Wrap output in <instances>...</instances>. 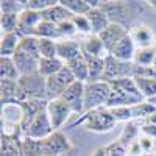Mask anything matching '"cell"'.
I'll return each instance as SVG.
<instances>
[{
    "instance_id": "cell-41",
    "label": "cell",
    "mask_w": 156,
    "mask_h": 156,
    "mask_svg": "<svg viewBox=\"0 0 156 156\" xmlns=\"http://www.w3.org/2000/svg\"><path fill=\"white\" fill-rule=\"evenodd\" d=\"M56 27H58V36H59V41H62V39H70V37L78 31L72 20H66V22H62V23L56 25Z\"/></svg>"
},
{
    "instance_id": "cell-50",
    "label": "cell",
    "mask_w": 156,
    "mask_h": 156,
    "mask_svg": "<svg viewBox=\"0 0 156 156\" xmlns=\"http://www.w3.org/2000/svg\"><path fill=\"white\" fill-rule=\"evenodd\" d=\"M142 156H156V154H154V153H144Z\"/></svg>"
},
{
    "instance_id": "cell-51",
    "label": "cell",
    "mask_w": 156,
    "mask_h": 156,
    "mask_svg": "<svg viewBox=\"0 0 156 156\" xmlns=\"http://www.w3.org/2000/svg\"><path fill=\"white\" fill-rule=\"evenodd\" d=\"M61 156H73V154H72V151H70V153H66V154H61Z\"/></svg>"
},
{
    "instance_id": "cell-9",
    "label": "cell",
    "mask_w": 156,
    "mask_h": 156,
    "mask_svg": "<svg viewBox=\"0 0 156 156\" xmlns=\"http://www.w3.org/2000/svg\"><path fill=\"white\" fill-rule=\"evenodd\" d=\"M84 87L86 83L81 81H75L67 87V90L61 95V98L69 105L73 114L83 115L84 114Z\"/></svg>"
},
{
    "instance_id": "cell-53",
    "label": "cell",
    "mask_w": 156,
    "mask_h": 156,
    "mask_svg": "<svg viewBox=\"0 0 156 156\" xmlns=\"http://www.w3.org/2000/svg\"><path fill=\"white\" fill-rule=\"evenodd\" d=\"M154 48H156V45H154Z\"/></svg>"
},
{
    "instance_id": "cell-5",
    "label": "cell",
    "mask_w": 156,
    "mask_h": 156,
    "mask_svg": "<svg viewBox=\"0 0 156 156\" xmlns=\"http://www.w3.org/2000/svg\"><path fill=\"white\" fill-rule=\"evenodd\" d=\"M75 81H76L75 76L67 66H64L58 73L48 76L47 78V97H48V100L61 98V95L67 90V87L70 84H73Z\"/></svg>"
},
{
    "instance_id": "cell-23",
    "label": "cell",
    "mask_w": 156,
    "mask_h": 156,
    "mask_svg": "<svg viewBox=\"0 0 156 156\" xmlns=\"http://www.w3.org/2000/svg\"><path fill=\"white\" fill-rule=\"evenodd\" d=\"M81 53L90 55V56H100V58H105L108 55L101 39L97 34H90L87 39H84L81 42Z\"/></svg>"
},
{
    "instance_id": "cell-37",
    "label": "cell",
    "mask_w": 156,
    "mask_h": 156,
    "mask_svg": "<svg viewBox=\"0 0 156 156\" xmlns=\"http://www.w3.org/2000/svg\"><path fill=\"white\" fill-rule=\"evenodd\" d=\"M0 9H2V14H20L25 6L22 0H2Z\"/></svg>"
},
{
    "instance_id": "cell-38",
    "label": "cell",
    "mask_w": 156,
    "mask_h": 156,
    "mask_svg": "<svg viewBox=\"0 0 156 156\" xmlns=\"http://www.w3.org/2000/svg\"><path fill=\"white\" fill-rule=\"evenodd\" d=\"M39 55L41 58H56V41L39 39Z\"/></svg>"
},
{
    "instance_id": "cell-14",
    "label": "cell",
    "mask_w": 156,
    "mask_h": 156,
    "mask_svg": "<svg viewBox=\"0 0 156 156\" xmlns=\"http://www.w3.org/2000/svg\"><path fill=\"white\" fill-rule=\"evenodd\" d=\"M128 33H129V30L125 27V25H120V23H109L108 28H105V30L98 34V37L101 39L103 45H105L106 53H109V51L112 50V47L119 42L123 36H126Z\"/></svg>"
},
{
    "instance_id": "cell-35",
    "label": "cell",
    "mask_w": 156,
    "mask_h": 156,
    "mask_svg": "<svg viewBox=\"0 0 156 156\" xmlns=\"http://www.w3.org/2000/svg\"><path fill=\"white\" fill-rule=\"evenodd\" d=\"M112 86H117L119 89H122V90H125L126 94H129V95H133V97H136V98H139V100H142V101H145V98L142 97V94H140V90H139V87H137V84H136V80L133 76H129V78H123V80H119V81H114V83H111Z\"/></svg>"
},
{
    "instance_id": "cell-21",
    "label": "cell",
    "mask_w": 156,
    "mask_h": 156,
    "mask_svg": "<svg viewBox=\"0 0 156 156\" xmlns=\"http://www.w3.org/2000/svg\"><path fill=\"white\" fill-rule=\"evenodd\" d=\"M89 23H90V28H92V34H100L105 28H108V25L111 23L109 17L106 16V12L103 11L101 8H92L87 14H86Z\"/></svg>"
},
{
    "instance_id": "cell-6",
    "label": "cell",
    "mask_w": 156,
    "mask_h": 156,
    "mask_svg": "<svg viewBox=\"0 0 156 156\" xmlns=\"http://www.w3.org/2000/svg\"><path fill=\"white\" fill-rule=\"evenodd\" d=\"M70 114H73L72 109L69 108V105L62 98L48 100V103H47V115H48L51 125H53L55 131H61V128L66 125Z\"/></svg>"
},
{
    "instance_id": "cell-12",
    "label": "cell",
    "mask_w": 156,
    "mask_h": 156,
    "mask_svg": "<svg viewBox=\"0 0 156 156\" xmlns=\"http://www.w3.org/2000/svg\"><path fill=\"white\" fill-rule=\"evenodd\" d=\"M136 50H137V47H136V44L133 41V37L129 36V33H128L126 36H123L120 41L112 47V50L109 51L108 55L114 56L115 59L125 61V62H133Z\"/></svg>"
},
{
    "instance_id": "cell-49",
    "label": "cell",
    "mask_w": 156,
    "mask_h": 156,
    "mask_svg": "<svg viewBox=\"0 0 156 156\" xmlns=\"http://www.w3.org/2000/svg\"><path fill=\"white\" fill-rule=\"evenodd\" d=\"M148 5H150V8L156 12V0H150V2H148Z\"/></svg>"
},
{
    "instance_id": "cell-48",
    "label": "cell",
    "mask_w": 156,
    "mask_h": 156,
    "mask_svg": "<svg viewBox=\"0 0 156 156\" xmlns=\"http://www.w3.org/2000/svg\"><path fill=\"white\" fill-rule=\"evenodd\" d=\"M144 122H150V123H154V125H156V112H154V114H151V115L148 117V119H147V120H144Z\"/></svg>"
},
{
    "instance_id": "cell-30",
    "label": "cell",
    "mask_w": 156,
    "mask_h": 156,
    "mask_svg": "<svg viewBox=\"0 0 156 156\" xmlns=\"http://www.w3.org/2000/svg\"><path fill=\"white\" fill-rule=\"evenodd\" d=\"M22 154L23 156H45L42 140L22 137Z\"/></svg>"
},
{
    "instance_id": "cell-44",
    "label": "cell",
    "mask_w": 156,
    "mask_h": 156,
    "mask_svg": "<svg viewBox=\"0 0 156 156\" xmlns=\"http://www.w3.org/2000/svg\"><path fill=\"white\" fill-rule=\"evenodd\" d=\"M72 22L80 33H90L92 34V28H90V23H89L86 16H73Z\"/></svg>"
},
{
    "instance_id": "cell-31",
    "label": "cell",
    "mask_w": 156,
    "mask_h": 156,
    "mask_svg": "<svg viewBox=\"0 0 156 156\" xmlns=\"http://www.w3.org/2000/svg\"><path fill=\"white\" fill-rule=\"evenodd\" d=\"M59 3L67 8L73 16H86L92 9L87 0H59Z\"/></svg>"
},
{
    "instance_id": "cell-46",
    "label": "cell",
    "mask_w": 156,
    "mask_h": 156,
    "mask_svg": "<svg viewBox=\"0 0 156 156\" xmlns=\"http://www.w3.org/2000/svg\"><path fill=\"white\" fill-rule=\"evenodd\" d=\"M137 140H139V144H140L142 151H144V153H151V150H153V139H150V137L142 134V137L137 139Z\"/></svg>"
},
{
    "instance_id": "cell-25",
    "label": "cell",
    "mask_w": 156,
    "mask_h": 156,
    "mask_svg": "<svg viewBox=\"0 0 156 156\" xmlns=\"http://www.w3.org/2000/svg\"><path fill=\"white\" fill-rule=\"evenodd\" d=\"M87 67H89V81L87 83H97L101 81L103 73H105V58L100 56H90V55H84Z\"/></svg>"
},
{
    "instance_id": "cell-27",
    "label": "cell",
    "mask_w": 156,
    "mask_h": 156,
    "mask_svg": "<svg viewBox=\"0 0 156 156\" xmlns=\"http://www.w3.org/2000/svg\"><path fill=\"white\" fill-rule=\"evenodd\" d=\"M20 42V36L17 31L14 33H5L2 36V42H0V56H8L12 58V55L17 51Z\"/></svg>"
},
{
    "instance_id": "cell-13",
    "label": "cell",
    "mask_w": 156,
    "mask_h": 156,
    "mask_svg": "<svg viewBox=\"0 0 156 156\" xmlns=\"http://www.w3.org/2000/svg\"><path fill=\"white\" fill-rule=\"evenodd\" d=\"M12 59H14V64H16L20 76L36 73L39 70V61H41V56H36V55L27 53V51L17 50L16 53L12 55Z\"/></svg>"
},
{
    "instance_id": "cell-20",
    "label": "cell",
    "mask_w": 156,
    "mask_h": 156,
    "mask_svg": "<svg viewBox=\"0 0 156 156\" xmlns=\"http://www.w3.org/2000/svg\"><path fill=\"white\" fill-rule=\"evenodd\" d=\"M0 98L2 106L19 101V84L16 80H0Z\"/></svg>"
},
{
    "instance_id": "cell-26",
    "label": "cell",
    "mask_w": 156,
    "mask_h": 156,
    "mask_svg": "<svg viewBox=\"0 0 156 156\" xmlns=\"http://www.w3.org/2000/svg\"><path fill=\"white\" fill-rule=\"evenodd\" d=\"M66 66L70 69V72L73 73L76 81H81V83L89 81V67H87V62H86V58L83 56V53L78 58L69 61Z\"/></svg>"
},
{
    "instance_id": "cell-45",
    "label": "cell",
    "mask_w": 156,
    "mask_h": 156,
    "mask_svg": "<svg viewBox=\"0 0 156 156\" xmlns=\"http://www.w3.org/2000/svg\"><path fill=\"white\" fill-rule=\"evenodd\" d=\"M140 133L150 139H153V140H156V125L150 123V122H144L140 125Z\"/></svg>"
},
{
    "instance_id": "cell-32",
    "label": "cell",
    "mask_w": 156,
    "mask_h": 156,
    "mask_svg": "<svg viewBox=\"0 0 156 156\" xmlns=\"http://www.w3.org/2000/svg\"><path fill=\"white\" fill-rule=\"evenodd\" d=\"M34 37L37 39H53V41H59L58 36V27L55 23H50L42 20L37 25V28L34 30Z\"/></svg>"
},
{
    "instance_id": "cell-8",
    "label": "cell",
    "mask_w": 156,
    "mask_h": 156,
    "mask_svg": "<svg viewBox=\"0 0 156 156\" xmlns=\"http://www.w3.org/2000/svg\"><path fill=\"white\" fill-rule=\"evenodd\" d=\"M42 144H44V154L45 156H61V154L73 151V147L70 144L69 137L62 131H55L47 139H44Z\"/></svg>"
},
{
    "instance_id": "cell-43",
    "label": "cell",
    "mask_w": 156,
    "mask_h": 156,
    "mask_svg": "<svg viewBox=\"0 0 156 156\" xmlns=\"http://www.w3.org/2000/svg\"><path fill=\"white\" fill-rule=\"evenodd\" d=\"M106 156H128V148L122 145L119 140H114L111 144L105 145Z\"/></svg>"
},
{
    "instance_id": "cell-24",
    "label": "cell",
    "mask_w": 156,
    "mask_h": 156,
    "mask_svg": "<svg viewBox=\"0 0 156 156\" xmlns=\"http://www.w3.org/2000/svg\"><path fill=\"white\" fill-rule=\"evenodd\" d=\"M140 125L139 120H131V122H126L123 129H122V133L119 136V140L122 145H125L126 148H129L134 142L139 139V133H140Z\"/></svg>"
},
{
    "instance_id": "cell-3",
    "label": "cell",
    "mask_w": 156,
    "mask_h": 156,
    "mask_svg": "<svg viewBox=\"0 0 156 156\" xmlns=\"http://www.w3.org/2000/svg\"><path fill=\"white\" fill-rule=\"evenodd\" d=\"M111 92V84L106 81H97V83H86L84 87V114L106 106L108 98Z\"/></svg>"
},
{
    "instance_id": "cell-17",
    "label": "cell",
    "mask_w": 156,
    "mask_h": 156,
    "mask_svg": "<svg viewBox=\"0 0 156 156\" xmlns=\"http://www.w3.org/2000/svg\"><path fill=\"white\" fill-rule=\"evenodd\" d=\"M137 103H142V100L129 95V94L125 92V90L111 84V92H109L106 108L111 109V108H120V106H133V105H137Z\"/></svg>"
},
{
    "instance_id": "cell-4",
    "label": "cell",
    "mask_w": 156,
    "mask_h": 156,
    "mask_svg": "<svg viewBox=\"0 0 156 156\" xmlns=\"http://www.w3.org/2000/svg\"><path fill=\"white\" fill-rule=\"evenodd\" d=\"M133 69H134L133 62H125L120 59H115L111 55H106L105 56V73H103L101 81H106L111 84L114 81L123 80V78H129V76H133Z\"/></svg>"
},
{
    "instance_id": "cell-33",
    "label": "cell",
    "mask_w": 156,
    "mask_h": 156,
    "mask_svg": "<svg viewBox=\"0 0 156 156\" xmlns=\"http://www.w3.org/2000/svg\"><path fill=\"white\" fill-rule=\"evenodd\" d=\"M156 59V48L148 47V48H137L133 62L136 66H153Z\"/></svg>"
},
{
    "instance_id": "cell-28",
    "label": "cell",
    "mask_w": 156,
    "mask_h": 156,
    "mask_svg": "<svg viewBox=\"0 0 156 156\" xmlns=\"http://www.w3.org/2000/svg\"><path fill=\"white\" fill-rule=\"evenodd\" d=\"M64 66H66V62L61 61L58 56L56 58H41L39 61V73H41L44 78H48L51 75L58 73Z\"/></svg>"
},
{
    "instance_id": "cell-47",
    "label": "cell",
    "mask_w": 156,
    "mask_h": 156,
    "mask_svg": "<svg viewBox=\"0 0 156 156\" xmlns=\"http://www.w3.org/2000/svg\"><path fill=\"white\" fill-rule=\"evenodd\" d=\"M90 156H106V151H105V147H101V148H97Z\"/></svg>"
},
{
    "instance_id": "cell-36",
    "label": "cell",
    "mask_w": 156,
    "mask_h": 156,
    "mask_svg": "<svg viewBox=\"0 0 156 156\" xmlns=\"http://www.w3.org/2000/svg\"><path fill=\"white\" fill-rule=\"evenodd\" d=\"M17 50L27 51V53H31V55H36V56H41V55H39V39L34 37V36L20 37V42H19Z\"/></svg>"
},
{
    "instance_id": "cell-16",
    "label": "cell",
    "mask_w": 156,
    "mask_h": 156,
    "mask_svg": "<svg viewBox=\"0 0 156 156\" xmlns=\"http://www.w3.org/2000/svg\"><path fill=\"white\" fill-rule=\"evenodd\" d=\"M100 8L106 12V16L109 17L111 23L125 25L128 8H129L128 2H103Z\"/></svg>"
},
{
    "instance_id": "cell-34",
    "label": "cell",
    "mask_w": 156,
    "mask_h": 156,
    "mask_svg": "<svg viewBox=\"0 0 156 156\" xmlns=\"http://www.w3.org/2000/svg\"><path fill=\"white\" fill-rule=\"evenodd\" d=\"M136 80V84L140 90L142 97H144L147 101L156 98V80H148V78H136L133 76Z\"/></svg>"
},
{
    "instance_id": "cell-1",
    "label": "cell",
    "mask_w": 156,
    "mask_h": 156,
    "mask_svg": "<svg viewBox=\"0 0 156 156\" xmlns=\"http://www.w3.org/2000/svg\"><path fill=\"white\" fill-rule=\"evenodd\" d=\"M83 123L86 126L87 131H92V133H108L115 126V119L114 115L111 114V109L106 106H101L97 109H92L86 114H83L76 122H73L70 125V128L76 126Z\"/></svg>"
},
{
    "instance_id": "cell-10",
    "label": "cell",
    "mask_w": 156,
    "mask_h": 156,
    "mask_svg": "<svg viewBox=\"0 0 156 156\" xmlns=\"http://www.w3.org/2000/svg\"><path fill=\"white\" fill-rule=\"evenodd\" d=\"M47 100H25V101H17V105L22 111V122H20V128L22 133L27 129V126L33 122V119L36 115H39L41 112H44L47 109Z\"/></svg>"
},
{
    "instance_id": "cell-11",
    "label": "cell",
    "mask_w": 156,
    "mask_h": 156,
    "mask_svg": "<svg viewBox=\"0 0 156 156\" xmlns=\"http://www.w3.org/2000/svg\"><path fill=\"white\" fill-rule=\"evenodd\" d=\"M42 22L41 12L33 11V9H23L19 14V25H17V33L20 37L25 36H34V30L37 25Z\"/></svg>"
},
{
    "instance_id": "cell-15",
    "label": "cell",
    "mask_w": 156,
    "mask_h": 156,
    "mask_svg": "<svg viewBox=\"0 0 156 156\" xmlns=\"http://www.w3.org/2000/svg\"><path fill=\"white\" fill-rule=\"evenodd\" d=\"M129 36L133 37V41H134L137 48H148V47L156 45L154 33L148 25H144V23L136 25V27H133L129 30Z\"/></svg>"
},
{
    "instance_id": "cell-42",
    "label": "cell",
    "mask_w": 156,
    "mask_h": 156,
    "mask_svg": "<svg viewBox=\"0 0 156 156\" xmlns=\"http://www.w3.org/2000/svg\"><path fill=\"white\" fill-rule=\"evenodd\" d=\"M134 64V62H133ZM133 76L136 78H148V80H156V69L154 66H136L133 69Z\"/></svg>"
},
{
    "instance_id": "cell-40",
    "label": "cell",
    "mask_w": 156,
    "mask_h": 156,
    "mask_svg": "<svg viewBox=\"0 0 156 156\" xmlns=\"http://www.w3.org/2000/svg\"><path fill=\"white\" fill-rule=\"evenodd\" d=\"M59 2V0H28V2H23L25 9H33L37 12H42L45 9H48L50 6H53Z\"/></svg>"
},
{
    "instance_id": "cell-2",
    "label": "cell",
    "mask_w": 156,
    "mask_h": 156,
    "mask_svg": "<svg viewBox=\"0 0 156 156\" xmlns=\"http://www.w3.org/2000/svg\"><path fill=\"white\" fill-rule=\"evenodd\" d=\"M19 101L25 100H47V78H44L39 72L22 75L19 80Z\"/></svg>"
},
{
    "instance_id": "cell-52",
    "label": "cell",
    "mask_w": 156,
    "mask_h": 156,
    "mask_svg": "<svg viewBox=\"0 0 156 156\" xmlns=\"http://www.w3.org/2000/svg\"><path fill=\"white\" fill-rule=\"evenodd\" d=\"M150 103H153V105H156V98H153V100H150Z\"/></svg>"
},
{
    "instance_id": "cell-22",
    "label": "cell",
    "mask_w": 156,
    "mask_h": 156,
    "mask_svg": "<svg viewBox=\"0 0 156 156\" xmlns=\"http://www.w3.org/2000/svg\"><path fill=\"white\" fill-rule=\"evenodd\" d=\"M0 156H23L22 154V137L2 134Z\"/></svg>"
},
{
    "instance_id": "cell-7",
    "label": "cell",
    "mask_w": 156,
    "mask_h": 156,
    "mask_svg": "<svg viewBox=\"0 0 156 156\" xmlns=\"http://www.w3.org/2000/svg\"><path fill=\"white\" fill-rule=\"evenodd\" d=\"M53 133H55L53 125H51L48 115H47V109H45L44 112L36 115L33 119V122L27 126V129L23 131V137H30V139H36V140H44L50 134H53Z\"/></svg>"
},
{
    "instance_id": "cell-29",
    "label": "cell",
    "mask_w": 156,
    "mask_h": 156,
    "mask_svg": "<svg viewBox=\"0 0 156 156\" xmlns=\"http://www.w3.org/2000/svg\"><path fill=\"white\" fill-rule=\"evenodd\" d=\"M20 73L14 64V59L8 56H0V80H19Z\"/></svg>"
},
{
    "instance_id": "cell-39",
    "label": "cell",
    "mask_w": 156,
    "mask_h": 156,
    "mask_svg": "<svg viewBox=\"0 0 156 156\" xmlns=\"http://www.w3.org/2000/svg\"><path fill=\"white\" fill-rule=\"evenodd\" d=\"M0 25H2L3 34L17 31L19 25V14H2L0 16Z\"/></svg>"
},
{
    "instance_id": "cell-19",
    "label": "cell",
    "mask_w": 156,
    "mask_h": 156,
    "mask_svg": "<svg viewBox=\"0 0 156 156\" xmlns=\"http://www.w3.org/2000/svg\"><path fill=\"white\" fill-rule=\"evenodd\" d=\"M41 16H42V20L55 23V25H59V23L66 22V20H72L73 19V14L67 8H64L59 2L56 5H53V6H50L48 9L42 11Z\"/></svg>"
},
{
    "instance_id": "cell-18",
    "label": "cell",
    "mask_w": 156,
    "mask_h": 156,
    "mask_svg": "<svg viewBox=\"0 0 156 156\" xmlns=\"http://www.w3.org/2000/svg\"><path fill=\"white\" fill-rule=\"evenodd\" d=\"M81 55V44H78L70 39H62V41H56V56L64 61L69 62L75 58H78Z\"/></svg>"
}]
</instances>
